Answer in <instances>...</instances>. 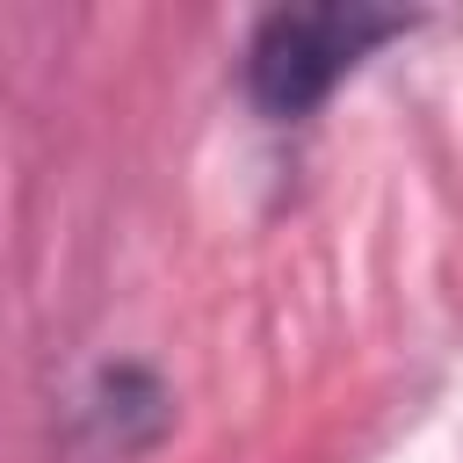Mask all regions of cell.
<instances>
[{
  "label": "cell",
  "instance_id": "obj_1",
  "mask_svg": "<svg viewBox=\"0 0 463 463\" xmlns=\"http://www.w3.org/2000/svg\"><path fill=\"white\" fill-rule=\"evenodd\" d=\"M412 7H376V0H304V7H268L246 29L239 51V87L260 123H311L383 43L412 36Z\"/></svg>",
  "mask_w": 463,
  "mask_h": 463
},
{
  "label": "cell",
  "instance_id": "obj_2",
  "mask_svg": "<svg viewBox=\"0 0 463 463\" xmlns=\"http://www.w3.org/2000/svg\"><path fill=\"white\" fill-rule=\"evenodd\" d=\"M174 434V391L152 362H101L72 398V456L137 463Z\"/></svg>",
  "mask_w": 463,
  "mask_h": 463
}]
</instances>
